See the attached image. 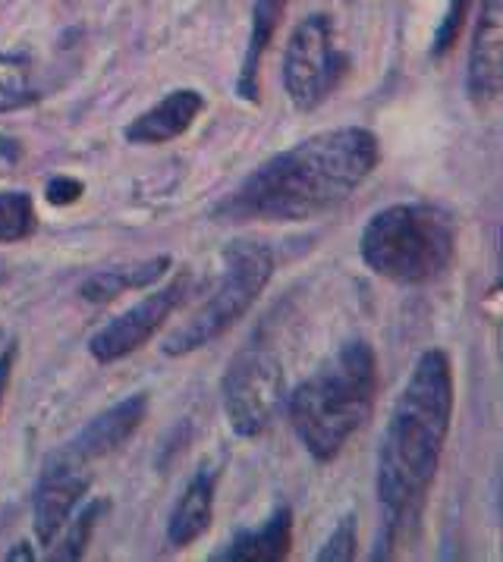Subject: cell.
Returning a JSON list of instances; mask_svg holds the SVG:
<instances>
[{"label": "cell", "mask_w": 503, "mask_h": 562, "mask_svg": "<svg viewBox=\"0 0 503 562\" xmlns=\"http://www.w3.org/2000/svg\"><path fill=\"white\" fill-rule=\"evenodd\" d=\"M381 164L378 135L362 126L324 130L261 160L214 207L224 224H302L340 204Z\"/></svg>", "instance_id": "cell-1"}, {"label": "cell", "mask_w": 503, "mask_h": 562, "mask_svg": "<svg viewBox=\"0 0 503 562\" xmlns=\"http://www.w3.org/2000/svg\"><path fill=\"white\" fill-rule=\"evenodd\" d=\"M454 418V368L444 349L422 352L406 386L390 408L378 450L375 491L384 513L378 550L371 560H390L415 525L435 481Z\"/></svg>", "instance_id": "cell-2"}, {"label": "cell", "mask_w": 503, "mask_h": 562, "mask_svg": "<svg viewBox=\"0 0 503 562\" xmlns=\"http://www.w3.org/2000/svg\"><path fill=\"white\" fill-rule=\"evenodd\" d=\"M378 400V356L368 339H349L287 396V415L305 452L327 465L366 428Z\"/></svg>", "instance_id": "cell-3"}, {"label": "cell", "mask_w": 503, "mask_h": 562, "mask_svg": "<svg viewBox=\"0 0 503 562\" xmlns=\"http://www.w3.org/2000/svg\"><path fill=\"white\" fill-rule=\"evenodd\" d=\"M359 255L371 273L403 286H422L454 265L457 224L437 204H390L366 224Z\"/></svg>", "instance_id": "cell-4"}, {"label": "cell", "mask_w": 503, "mask_h": 562, "mask_svg": "<svg viewBox=\"0 0 503 562\" xmlns=\"http://www.w3.org/2000/svg\"><path fill=\"white\" fill-rule=\"evenodd\" d=\"M221 261H224L221 277L208 295V302L164 339L160 346L164 356L170 359L189 356V352L205 349L208 342H214L217 337H224L258 302V295L265 293V286L275 277V251L255 239H233L224 248Z\"/></svg>", "instance_id": "cell-5"}, {"label": "cell", "mask_w": 503, "mask_h": 562, "mask_svg": "<svg viewBox=\"0 0 503 562\" xmlns=\"http://www.w3.org/2000/svg\"><path fill=\"white\" fill-rule=\"evenodd\" d=\"M221 396L233 434L243 440L261 437L287 403L283 361L268 346H243L221 378Z\"/></svg>", "instance_id": "cell-6"}, {"label": "cell", "mask_w": 503, "mask_h": 562, "mask_svg": "<svg viewBox=\"0 0 503 562\" xmlns=\"http://www.w3.org/2000/svg\"><path fill=\"white\" fill-rule=\"evenodd\" d=\"M349 69V57L334 45V23L312 13L290 32L283 50V89L302 113L321 108Z\"/></svg>", "instance_id": "cell-7"}, {"label": "cell", "mask_w": 503, "mask_h": 562, "mask_svg": "<svg viewBox=\"0 0 503 562\" xmlns=\"http://www.w3.org/2000/svg\"><path fill=\"white\" fill-rule=\"evenodd\" d=\"M192 290V273L180 270L174 280H167L160 290L142 295L136 305L114 321H108L92 339H89V356L98 364H114V361L133 356L148 339L164 327V321L174 315L183 299Z\"/></svg>", "instance_id": "cell-8"}, {"label": "cell", "mask_w": 503, "mask_h": 562, "mask_svg": "<svg viewBox=\"0 0 503 562\" xmlns=\"http://www.w3.org/2000/svg\"><path fill=\"white\" fill-rule=\"evenodd\" d=\"M89 484H92L89 462H82L69 447H60L47 456L32 496V528L38 543L45 547L54 543L69 516L76 513V506L82 503V496L89 494Z\"/></svg>", "instance_id": "cell-9"}, {"label": "cell", "mask_w": 503, "mask_h": 562, "mask_svg": "<svg viewBox=\"0 0 503 562\" xmlns=\"http://www.w3.org/2000/svg\"><path fill=\"white\" fill-rule=\"evenodd\" d=\"M466 91L476 104H491L503 91V0H481L469 50Z\"/></svg>", "instance_id": "cell-10"}, {"label": "cell", "mask_w": 503, "mask_h": 562, "mask_svg": "<svg viewBox=\"0 0 503 562\" xmlns=\"http://www.w3.org/2000/svg\"><path fill=\"white\" fill-rule=\"evenodd\" d=\"M145 418H148V396L145 393H133V396L111 405L108 412H101L98 418H92L86 428L76 434V440H69L67 447L82 462L92 465L98 459L120 450L142 428Z\"/></svg>", "instance_id": "cell-11"}, {"label": "cell", "mask_w": 503, "mask_h": 562, "mask_svg": "<svg viewBox=\"0 0 503 562\" xmlns=\"http://www.w3.org/2000/svg\"><path fill=\"white\" fill-rule=\"evenodd\" d=\"M205 111V94L195 89H177L164 94L155 108L142 111L123 130L130 145H167L192 130L199 113Z\"/></svg>", "instance_id": "cell-12"}, {"label": "cell", "mask_w": 503, "mask_h": 562, "mask_svg": "<svg viewBox=\"0 0 503 562\" xmlns=\"http://www.w3.org/2000/svg\"><path fill=\"white\" fill-rule=\"evenodd\" d=\"M221 469L202 465L195 477L186 484L183 496L177 499L174 513L167 518V540L170 547H189L205 535L214 521V494H217Z\"/></svg>", "instance_id": "cell-13"}, {"label": "cell", "mask_w": 503, "mask_h": 562, "mask_svg": "<svg viewBox=\"0 0 503 562\" xmlns=\"http://www.w3.org/2000/svg\"><path fill=\"white\" fill-rule=\"evenodd\" d=\"M293 547V509L280 503L261 528L236 531L230 543L214 553L221 562H280L290 557Z\"/></svg>", "instance_id": "cell-14"}, {"label": "cell", "mask_w": 503, "mask_h": 562, "mask_svg": "<svg viewBox=\"0 0 503 562\" xmlns=\"http://www.w3.org/2000/svg\"><path fill=\"white\" fill-rule=\"evenodd\" d=\"M170 255H158V258H148L142 265H130V268H114V270H101V273H92L82 286H79V295L92 305H104V302H114L123 293L130 290H145L152 283H158L160 277L170 270Z\"/></svg>", "instance_id": "cell-15"}, {"label": "cell", "mask_w": 503, "mask_h": 562, "mask_svg": "<svg viewBox=\"0 0 503 562\" xmlns=\"http://www.w3.org/2000/svg\"><path fill=\"white\" fill-rule=\"evenodd\" d=\"M280 13H283V0H255L249 45H246L243 69H239V79H236V94H239L243 101H255V98H258V69H261L265 50H268L271 38H275Z\"/></svg>", "instance_id": "cell-16"}, {"label": "cell", "mask_w": 503, "mask_h": 562, "mask_svg": "<svg viewBox=\"0 0 503 562\" xmlns=\"http://www.w3.org/2000/svg\"><path fill=\"white\" fill-rule=\"evenodd\" d=\"M42 94L32 86V67L20 54H0V113L23 111Z\"/></svg>", "instance_id": "cell-17"}, {"label": "cell", "mask_w": 503, "mask_h": 562, "mask_svg": "<svg viewBox=\"0 0 503 562\" xmlns=\"http://www.w3.org/2000/svg\"><path fill=\"white\" fill-rule=\"evenodd\" d=\"M104 513H108V503H104V499H89V503L79 509V516L72 513L67 525H64V528H67V535H64V540L51 550V560L54 562L82 560V553H86V547H89V540H92L94 528H98V521H101Z\"/></svg>", "instance_id": "cell-18"}, {"label": "cell", "mask_w": 503, "mask_h": 562, "mask_svg": "<svg viewBox=\"0 0 503 562\" xmlns=\"http://www.w3.org/2000/svg\"><path fill=\"white\" fill-rule=\"evenodd\" d=\"M38 214L29 192L0 189V243H23L35 233Z\"/></svg>", "instance_id": "cell-19"}, {"label": "cell", "mask_w": 503, "mask_h": 562, "mask_svg": "<svg viewBox=\"0 0 503 562\" xmlns=\"http://www.w3.org/2000/svg\"><path fill=\"white\" fill-rule=\"evenodd\" d=\"M356 547H359V525H356V516L349 513L337 521L331 538L324 540V547L318 550V562H353Z\"/></svg>", "instance_id": "cell-20"}, {"label": "cell", "mask_w": 503, "mask_h": 562, "mask_svg": "<svg viewBox=\"0 0 503 562\" xmlns=\"http://www.w3.org/2000/svg\"><path fill=\"white\" fill-rule=\"evenodd\" d=\"M469 3H472V0H447L444 20H440L435 38H432V57H435V60L447 57L450 47L457 45L462 23H466V13H469Z\"/></svg>", "instance_id": "cell-21"}, {"label": "cell", "mask_w": 503, "mask_h": 562, "mask_svg": "<svg viewBox=\"0 0 503 562\" xmlns=\"http://www.w3.org/2000/svg\"><path fill=\"white\" fill-rule=\"evenodd\" d=\"M82 192H86V182L72 180V177H54V180L47 182V202L57 204V207L76 204L82 199Z\"/></svg>", "instance_id": "cell-22"}, {"label": "cell", "mask_w": 503, "mask_h": 562, "mask_svg": "<svg viewBox=\"0 0 503 562\" xmlns=\"http://www.w3.org/2000/svg\"><path fill=\"white\" fill-rule=\"evenodd\" d=\"M13 359H16V346H7L0 352V408H3V396L10 386V374H13Z\"/></svg>", "instance_id": "cell-23"}, {"label": "cell", "mask_w": 503, "mask_h": 562, "mask_svg": "<svg viewBox=\"0 0 503 562\" xmlns=\"http://www.w3.org/2000/svg\"><path fill=\"white\" fill-rule=\"evenodd\" d=\"M3 560L7 562H32L35 560V553H32V547H29V543H25V540H20V543H16V547H13V550H7V557H3Z\"/></svg>", "instance_id": "cell-24"}, {"label": "cell", "mask_w": 503, "mask_h": 562, "mask_svg": "<svg viewBox=\"0 0 503 562\" xmlns=\"http://www.w3.org/2000/svg\"><path fill=\"white\" fill-rule=\"evenodd\" d=\"M3 277H7V268H3V261H0V280H3Z\"/></svg>", "instance_id": "cell-25"}, {"label": "cell", "mask_w": 503, "mask_h": 562, "mask_svg": "<svg viewBox=\"0 0 503 562\" xmlns=\"http://www.w3.org/2000/svg\"><path fill=\"white\" fill-rule=\"evenodd\" d=\"M0 339H3V330H0Z\"/></svg>", "instance_id": "cell-26"}]
</instances>
